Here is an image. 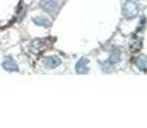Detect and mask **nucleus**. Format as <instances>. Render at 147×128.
<instances>
[{"mask_svg":"<svg viewBox=\"0 0 147 128\" xmlns=\"http://www.w3.org/2000/svg\"><path fill=\"white\" fill-rule=\"evenodd\" d=\"M123 16L125 18H133L138 14V5L133 1H127L123 5Z\"/></svg>","mask_w":147,"mask_h":128,"instance_id":"f257e3e1","label":"nucleus"},{"mask_svg":"<svg viewBox=\"0 0 147 128\" xmlns=\"http://www.w3.org/2000/svg\"><path fill=\"white\" fill-rule=\"evenodd\" d=\"M1 67L4 68L7 72H18L19 70V67H18V64H17V62L14 60L10 55L4 56V59H3V62H1Z\"/></svg>","mask_w":147,"mask_h":128,"instance_id":"f03ea898","label":"nucleus"},{"mask_svg":"<svg viewBox=\"0 0 147 128\" xmlns=\"http://www.w3.org/2000/svg\"><path fill=\"white\" fill-rule=\"evenodd\" d=\"M61 64V59L59 58L58 55H50L46 56V58L42 59V65L47 69H53V68H56Z\"/></svg>","mask_w":147,"mask_h":128,"instance_id":"7ed1b4c3","label":"nucleus"},{"mask_svg":"<svg viewBox=\"0 0 147 128\" xmlns=\"http://www.w3.org/2000/svg\"><path fill=\"white\" fill-rule=\"evenodd\" d=\"M40 7L47 13H55L59 8L58 0H40Z\"/></svg>","mask_w":147,"mask_h":128,"instance_id":"20e7f679","label":"nucleus"},{"mask_svg":"<svg viewBox=\"0 0 147 128\" xmlns=\"http://www.w3.org/2000/svg\"><path fill=\"white\" fill-rule=\"evenodd\" d=\"M76 70H77V73H81V74L88 73L90 68H88V62H87L86 58H82L81 60H78V63L76 64Z\"/></svg>","mask_w":147,"mask_h":128,"instance_id":"39448f33","label":"nucleus"},{"mask_svg":"<svg viewBox=\"0 0 147 128\" xmlns=\"http://www.w3.org/2000/svg\"><path fill=\"white\" fill-rule=\"evenodd\" d=\"M32 22L36 26H41V27H50V26H51V21H50V19H47V17H44V16L33 17Z\"/></svg>","mask_w":147,"mask_h":128,"instance_id":"423d86ee","label":"nucleus"},{"mask_svg":"<svg viewBox=\"0 0 147 128\" xmlns=\"http://www.w3.org/2000/svg\"><path fill=\"white\" fill-rule=\"evenodd\" d=\"M134 64L136 67H138L141 70L147 69V56L146 55H140L134 59Z\"/></svg>","mask_w":147,"mask_h":128,"instance_id":"0eeeda50","label":"nucleus"}]
</instances>
